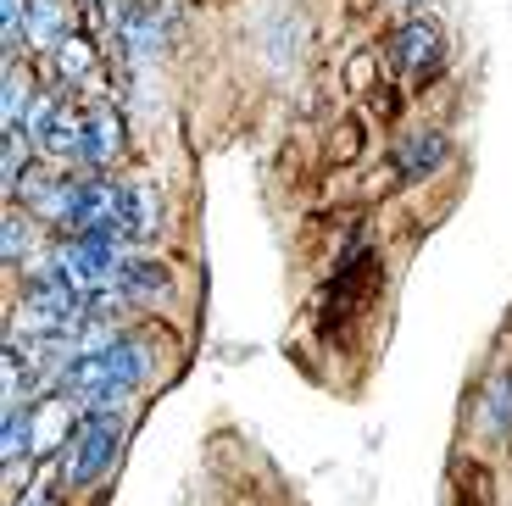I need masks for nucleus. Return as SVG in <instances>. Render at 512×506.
<instances>
[{
	"instance_id": "11",
	"label": "nucleus",
	"mask_w": 512,
	"mask_h": 506,
	"mask_svg": "<svg viewBox=\"0 0 512 506\" xmlns=\"http://www.w3.org/2000/svg\"><path fill=\"white\" fill-rule=\"evenodd\" d=\"M0 456H6V468L34 456V406L28 401L6 406V423H0Z\"/></svg>"
},
{
	"instance_id": "13",
	"label": "nucleus",
	"mask_w": 512,
	"mask_h": 506,
	"mask_svg": "<svg viewBox=\"0 0 512 506\" xmlns=\"http://www.w3.org/2000/svg\"><path fill=\"white\" fill-rule=\"evenodd\" d=\"M0 256H6V267H23L28 256H34V228H28L23 206L6 212V223H0Z\"/></svg>"
},
{
	"instance_id": "7",
	"label": "nucleus",
	"mask_w": 512,
	"mask_h": 506,
	"mask_svg": "<svg viewBox=\"0 0 512 506\" xmlns=\"http://www.w3.org/2000/svg\"><path fill=\"white\" fill-rule=\"evenodd\" d=\"M162 228V201L151 184H123V212H117V240L123 245H145Z\"/></svg>"
},
{
	"instance_id": "2",
	"label": "nucleus",
	"mask_w": 512,
	"mask_h": 506,
	"mask_svg": "<svg viewBox=\"0 0 512 506\" xmlns=\"http://www.w3.org/2000/svg\"><path fill=\"white\" fill-rule=\"evenodd\" d=\"M384 51H390V62H396V73L407 89H423L446 73V34H440V23H429V17L396 23L390 39H384Z\"/></svg>"
},
{
	"instance_id": "17",
	"label": "nucleus",
	"mask_w": 512,
	"mask_h": 506,
	"mask_svg": "<svg viewBox=\"0 0 512 506\" xmlns=\"http://www.w3.org/2000/svg\"><path fill=\"white\" fill-rule=\"evenodd\" d=\"M373 112H379V117H396V89H373Z\"/></svg>"
},
{
	"instance_id": "10",
	"label": "nucleus",
	"mask_w": 512,
	"mask_h": 506,
	"mask_svg": "<svg viewBox=\"0 0 512 506\" xmlns=\"http://www.w3.org/2000/svg\"><path fill=\"white\" fill-rule=\"evenodd\" d=\"M479 434L485 440H507L512 434V367L496 373L485 384V395H479Z\"/></svg>"
},
{
	"instance_id": "18",
	"label": "nucleus",
	"mask_w": 512,
	"mask_h": 506,
	"mask_svg": "<svg viewBox=\"0 0 512 506\" xmlns=\"http://www.w3.org/2000/svg\"><path fill=\"white\" fill-rule=\"evenodd\" d=\"M390 6H401V12H418L423 0H390Z\"/></svg>"
},
{
	"instance_id": "4",
	"label": "nucleus",
	"mask_w": 512,
	"mask_h": 506,
	"mask_svg": "<svg viewBox=\"0 0 512 506\" xmlns=\"http://www.w3.org/2000/svg\"><path fill=\"white\" fill-rule=\"evenodd\" d=\"M451 156V140L440 128H412L401 134L396 151H390V167H396V184H412V178H429L435 167H446Z\"/></svg>"
},
{
	"instance_id": "16",
	"label": "nucleus",
	"mask_w": 512,
	"mask_h": 506,
	"mask_svg": "<svg viewBox=\"0 0 512 506\" xmlns=\"http://www.w3.org/2000/svg\"><path fill=\"white\" fill-rule=\"evenodd\" d=\"M357 151H362V123H340V134H334V167H351L357 162Z\"/></svg>"
},
{
	"instance_id": "8",
	"label": "nucleus",
	"mask_w": 512,
	"mask_h": 506,
	"mask_svg": "<svg viewBox=\"0 0 512 506\" xmlns=\"http://www.w3.org/2000/svg\"><path fill=\"white\" fill-rule=\"evenodd\" d=\"M78 401H67V395H56L51 406H34V462H45L51 456V445H67L78 434Z\"/></svg>"
},
{
	"instance_id": "12",
	"label": "nucleus",
	"mask_w": 512,
	"mask_h": 506,
	"mask_svg": "<svg viewBox=\"0 0 512 506\" xmlns=\"http://www.w3.org/2000/svg\"><path fill=\"white\" fill-rule=\"evenodd\" d=\"M34 134H28L23 123H6V134H0V173H6V190H12L17 178L34 167Z\"/></svg>"
},
{
	"instance_id": "3",
	"label": "nucleus",
	"mask_w": 512,
	"mask_h": 506,
	"mask_svg": "<svg viewBox=\"0 0 512 506\" xmlns=\"http://www.w3.org/2000/svg\"><path fill=\"white\" fill-rule=\"evenodd\" d=\"M128 151V128H123V112L112 101L95 95L84 106V151H78V167H90V173H106L117 156Z\"/></svg>"
},
{
	"instance_id": "6",
	"label": "nucleus",
	"mask_w": 512,
	"mask_h": 506,
	"mask_svg": "<svg viewBox=\"0 0 512 506\" xmlns=\"http://www.w3.org/2000/svg\"><path fill=\"white\" fill-rule=\"evenodd\" d=\"M167 17H162V6H145V0H128L123 12H117V28L112 34L123 39V51L128 56H156L162 51V39H167Z\"/></svg>"
},
{
	"instance_id": "1",
	"label": "nucleus",
	"mask_w": 512,
	"mask_h": 506,
	"mask_svg": "<svg viewBox=\"0 0 512 506\" xmlns=\"http://www.w3.org/2000/svg\"><path fill=\"white\" fill-rule=\"evenodd\" d=\"M117 445H123V412L117 406H84L78 434L67 440V456H62V484L67 490H95L112 473Z\"/></svg>"
},
{
	"instance_id": "9",
	"label": "nucleus",
	"mask_w": 512,
	"mask_h": 506,
	"mask_svg": "<svg viewBox=\"0 0 512 506\" xmlns=\"http://www.w3.org/2000/svg\"><path fill=\"white\" fill-rule=\"evenodd\" d=\"M73 28H67V0H28V45L39 51H62Z\"/></svg>"
},
{
	"instance_id": "5",
	"label": "nucleus",
	"mask_w": 512,
	"mask_h": 506,
	"mask_svg": "<svg viewBox=\"0 0 512 506\" xmlns=\"http://www.w3.org/2000/svg\"><path fill=\"white\" fill-rule=\"evenodd\" d=\"M112 290L123 295V301H167L173 295V267L162 262V256H123V267H117Z\"/></svg>"
},
{
	"instance_id": "14",
	"label": "nucleus",
	"mask_w": 512,
	"mask_h": 506,
	"mask_svg": "<svg viewBox=\"0 0 512 506\" xmlns=\"http://www.w3.org/2000/svg\"><path fill=\"white\" fill-rule=\"evenodd\" d=\"M28 73L23 67H12L6 62V89H0V117H6V123H28Z\"/></svg>"
},
{
	"instance_id": "15",
	"label": "nucleus",
	"mask_w": 512,
	"mask_h": 506,
	"mask_svg": "<svg viewBox=\"0 0 512 506\" xmlns=\"http://www.w3.org/2000/svg\"><path fill=\"white\" fill-rule=\"evenodd\" d=\"M346 89L351 95H373V89H379V62H373V51H357L346 62Z\"/></svg>"
}]
</instances>
